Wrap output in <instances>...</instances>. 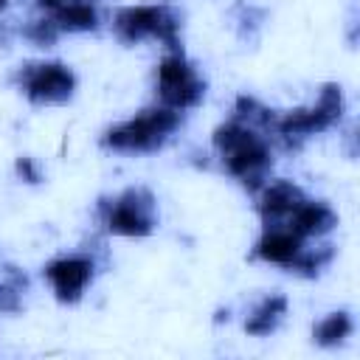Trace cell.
<instances>
[{
  "instance_id": "e0dca14e",
  "label": "cell",
  "mask_w": 360,
  "mask_h": 360,
  "mask_svg": "<svg viewBox=\"0 0 360 360\" xmlns=\"http://www.w3.org/2000/svg\"><path fill=\"white\" fill-rule=\"evenodd\" d=\"M17 172H20L28 183H37V180H39V174H37V169H34L31 158H20V160H17Z\"/></svg>"
},
{
  "instance_id": "9c48e42d",
  "label": "cell",
  "mask_w": 360,
  "mask_h": 360,
  "mask_svg": "<svg viewBox=\"0 0 360 360\" xmlns=\"http://www.w3.org/2000/svg\"><path fill=\"white\" fill-rule=\"evenodd\" d=\"M304 191L290 183V180H273V183H264L262 186V194H259V214L262 219L267 222V228H276L278 222L284 225L287 217L304 202Z\"/></svg>"
},
{
  "instance_id": "52a82bcc",
  "label": "cell",
  "mask_w": 360,
  "mask_h": 360,
  "mask_svg": "<svg viewBox=\"0 0 360 360\" xmlns=\"http://www.w3.org/2000/svg\"><path fill=\"white\" fill-rule=\"evenodd\" d=\"M20 84L34 104H62L73 96L76 76L59 62L28 65L20 70Z\"/></svg>"
},
{
  "instance_id": "4fadbf2b",
  "label": "cell",
  "mask_w": 360,
  "mask_h": 360,
  "mask_svg": "<svg viewBox=\"0 0 360 360\" xmlns=\"http://www.w3.org/2000/svg\"><path fill=\"white\" fill-rule=\"evenodd\" d=\"M284 309H287V298H284V295H270V298H264V301L256 307V312L248 318L245 329H248L250 335H270V332L278 326Z\"/></svg>"
},
{
  "instance_id": "ba28073f",
  "label": "cell",
  "mask_w": 360,
  "mask_h": 360,
  "mask_svg": "<svg viewBox=\"0 0 360 360\" xmlns=\"http://www.w3.org/2000/svg\"><path fill=\"white\" fill-rule=\"evenodd\" d=\"M45 278L51 281L53 292L59 301H79L84 287L93 278V262L84 256H68V259H56L45 267Z\"/></svg>"
},
{
  "instance_id": "30bf717a",
  "label": "cell",
  "mask_w": 360,
  "mask_h": 360,
  "mask_svg": "<svg viewBox=\"0 0 360 360\" xmlns=\"http://www.w3.org/2000/svg\"><path fill=\"white\" fill-rule=\"evenodd\" d=\"M301 236H295L290 228L284 225H276V228H267V233L259 239L253 256L256 259H264V262H273V264H284V267H292V262L298 259V253L304 250L301 248Z\"/></svg>"
},
{
  "instance_id": "6da1fadb",
  "label": "cell",
  "mask_w": 360,
  "mask_h": 360,
  "mask_svg": "<svg viewBox=\"0 0 360 360\" xmlns=\"http://www.w3.org/2000/svg\"><path fill=\"white\" fill-rule=\"evenodd\" d=\"M214 146L222 155V163L233 177H239L248 188H262L264 174L270 169V149L262 141V135L242 121H228L217 127Z\"/></svg>"
},
{
  "instance_id": "8fae6325",
  "label": "cell",
  "mask_w": 360,
  "mask_h": 360,
  "mask_svg": "<svg viewBox=\"0 0 360 360\" xmlns=\"http://www.w3.org/2000/svg\"><path fill=\"white\" fill-rule=\"evenodd\" d=\"M335 222H338V217H335V211H332L329 205H323V202H312V200H304V202H301V205L287 217L284 228H290L295 236L307 239V236H321V233L332 231V228H335Z\"/></svg>"
},
{
  "instance_id": "7a4b0ae2",
  "label": "cell",
  "mask_w": 360,
  "mask_h": 360,
  "mask_svg": "<svg viewBox=\"0 0 360 360\" xmlns=\"http://www.w3.org/2000/svg\"><path fill=\"white\" fill-rule=\"evenodd\" d=\"M180 124V112L172 107H152L138 112L135 118L104 132L101 143L115 152H152L158 149Z\"/></svg>"
},
{
  "instance_id": "2e32d148",
  "label": "cell",
  "mask_w": 360,
  "mask_h": 360,
  "mask_svg": "<svg viewBox=\"0 0 360 360\" xmlns=\"http://www.w3.org/2000/svg\"><path fill=\"white\" fill-rule=\"evenodd\" d=\"M20 284H0V312L20 309Z\"/></svg>"
},
{
  "instance_id": "5bb4252c",
  "label": "cell",
  "mask_w": 360,
  "mask_h": 360,
  "mask_svg": "<svg viewBox=\"0 0 360 360\" xmlns=\"http://www.w3.org/2000/svg\"><path fill=\"white\" fill-rule=\"evenodd\" d=\"M352 335V318L349 312H332L315 326V340L321 346H338L343 338Z\"/></svg>"
},
{
  "instance_id": "8992f818",
  "label": "cell",
  "mask_w": 360,
  "mask_h": 360,
  "mask_svg": "<svg viewBox=\"0 0 360 360\" xmlns=\"http://www.w3.org/2000/svg\"><path fill=\"white\" fill-rule=\"evenodd\" d=\"M158 93L166 107L180 112L186 107H194L202 98L205 82L194 73V68L183 59V53H172L158 68Z\"/></svg>"
},
{
  "instance_id": "7c38bea8",
  "label": "cell",
  "mask_w": 360,
  "mask_h": 360,
  "mask_svg": "<svg viewBox=\"0 0 360 360\" xmlns=\"http://www.w3.org/2000/svg\"><path fill=\"white\" fill-rule=\"evenodd\" d=\"M59 31H93L98 25V11L90 0H68L59 11L51 14Z\"/></svg>"
},
{
  "instance_id": "d6986e66",
  "label": "cell",
  "mask_w": 360,
  "mask_h": 360,
  "mask_svg": "<svg viewBox=\"0 0 360 360\" xmlns=\"http://www.w3.org/2000/svg\"><path fill=\"white\" fill-rule=\"evenodd\" d=\"M6 3H8V0H0V11H3V8H6Z\"/></svg>"
},
{
  "instance_id": "277c9868",
  "label": "cell",
  "mask_w": 360,
  "mask_h": 360,
  "mask_svg": "<svg viewBox=\"0 0 360 360\" xmlns=\"http://www.w3.org/2000/svg\"><path fill=\"white\" fill-rule=\"evenodd\" d=\"M104 225L118 236H146L155 228V200L146 188H127L101 208Z\"/></svg>"
},
{
  "instance_id": "3957f363",
  "label": "cell",
  "mask_w": 360,
  "mask_h": 360,
  "mask_svg": "<svg viewBox=\"0 0 360 360\" xmlns=\"http://www.w3.org/2000/svg\"><path fill=\"white\" fill-rule=\"evenodd\" d=\"M343 112V96H340V87L335 84H326L321 90V98L315 107H307V110H290L287 115L276 118L273 129L278 132L281 141L287 143H298L315 132H323L326 127H332Z\"/></svg>"
},
{
  "instance_id": "9a60e30c",
  "label": "cell",
  "mask_w": 360,
  "mask_h": 360,
  "mask_svg": "<svg viewBox=\"0 0 360 360\" xmlns=\"http://www.w3.org/2000/svg\"><path fill=\"white\" fill-rule=\"evenodd\" d=\"M25 37L34 39L37 45H51L56 37H59V28L53 20H34L28 28H25Z\"/></svg>"
},
{
  "instance_id": "5b68a950",
  "label": "cell",
  "mask_w": 360,
  "mask_h": 360,
  "mask_svg": "<svg viewBox=\"0 0 360 360\" xmlns=\"http://www.w3.org/2000/svg\"><path fill=\"white\" fill-rule=\"evenodd\" d=\"M115 34L124 42H138L143 37H155L169 48L177 45V17L166 6H129L115 14Z\"/></svg>"
},
{
  "instance_id": "ac0fdd59",
  "label": "cell",
  "mask_w": 360,
  "mask_h": 360,
  "mask_svg": "<svg viewBox=\"0 0 360 360\" xmlns=\"http://www.w3.org/2000/svg\"><path fill=\"white\" fill-rule=\"evenodd\" d=\"M37 3H39L45 11H51V14H53V11H59V8H62L68 0H37Z\"/></svg>"
}]
</instances>
